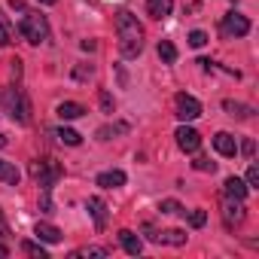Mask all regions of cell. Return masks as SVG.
Returning <instances> with one entry per match:
<instances>
[{
  "instance_id": "cell-1",
  "label": "cell",
  "mask_w": 259,
  "mask_h": 259,
  "mask_svg": "<svg viewBox=\"0 0 259 259\" xmlns=\"http://www.w3.org/2000/svg\"><path fill=\"white\" fill-rule=\"evenodd\" d=\"M116 34H119V52L125 58H138L144 52V25L132 13H119L116 19Z\"/></svg>"
},
{
  "instance_id": "cell-9",
  "label": "cell",
  "mask_w": 259,
  "mask_h": 259,
  "mask_svg": "<svg viewBox=\"0 0 259 259\" xmlns=\"http://www.w3.org/2000/svg\"><path fill=\"white\" fill-rule=\"evenodd\" d=\"M223 220H226L229 229L241 226V223H244V201H238V198H226V201H223Z\"/></svg>"
},
{
  "instance_id": "cell-19",
  "label": "cell",
  "mask_w": 259,
  "mask_h": 259,
  "mask_svg": "<svg viewBox=\"0 0 259 259\" xmlns=\"http://www.w3.org/2000/svg\"><path fill=\"white\" fill-rule=\"evenodd\" d=\"M223 110H226L229 116H238V119H250V116H253V110H250L247 104H238V101H223Z\"/></svg>"
},
{
  "instance_id": "cell-13",
  "label": "cell",
  "mask_w": 259,
  "mask_h": 259,
  "mask_svg": "<svg viewBox=\"0 0 259 259\" xmlns=\"http://www.w3.org/2000/svg\"><path fill=\"white\" fill-rule=\"evenodd\" d=\"M223 195H226V198H238V201H244V198H247V183H244L241 177H229V180L223 183Z\"/></svg>"
},
{
  "instance_id": "cell-5",
  "label": "cell",
  "mask_w": 259,
  "mask_h": 259,
  "mask_svg": "<svg viewBox=\"0 0 259 259\" xmlns=\"http://www.w3.org/2000/svg\"><path fill=\"white\" fill-rule=\"evenodd\" d=\"M220 31H223L226 37H244V34H250V22H247V16H241V13L232 10V13L223 16Z\"/></svg>"
},
{
  "instance_id": "cell-4",
  "label": "cell",
  "mask_w": 259,
  "mask_h": 259,
  "mask_svg": "<svg viewBox=\"0 0 259 259\" xmlns=\"http://www.w3.org/2000/svg\"><path fill=\"white\" fill-rule=\"evenodd\" d=\"M31 177L43 186V192H52V183L61 177V168L49 159H34L31 162Z\"/></svg>"
},
{
  "instance_id": "cell-22",
  "label": "cell",
  "mask_w": 259,
  "mask_h": 259,
  "mask_svg": "<svg viewBox=\"0 0 259 259\" xmlns=\"http://www.w3.org/2000/svg\"><path fill=\"white\" fill-rule=\"evenodd\" d=\"M159 58H162L165 64H174V61H177V46H174L171 40H159Z\"/></svg>"
},
{
  "instance_id": "cell-34",
  "label": "cell",
  "mask_w": 259,
  "mask_h": 259,
  "mask_svg": "<svg viewBox=\"0 0 259 259\" xmlns=\"http://www.w3.org/2000/svg\"><path fill=\"white\" fill-rule=\"evenodd\" d=\"M40 4H46V7H52V4H58V0H40Z\"/></svg>"
},
{
  "instance_id": "cell-2",
  "label": "cell",
  "mask_w": 259,
  "mask_h": 259,
  "mask_svg": "<svg viewBox=\"0 0 259 259\" xmlns=\"http://www.w3.org/2000/svg\"><path fill=\"white\" fill-rule=\"evenodd\" d=\"M0 101H4L7 113L13 116V122H19V125H28V122H31V104H28V95H25L19 85H10V89H4Z\"/></svg>"
},
{
  "instance_id": "cell-35",
  "label": "cell",
  "mask_w": 259,
  "mask_h": 259,
  "mask_svg": "<svg viewBox=\"0 0 259 259\" xmlns=\"http://www.w3.org/2000/svg\"><path fill=\"white\" fill-rule=\"evenodd\" d=\"M0 147H7V138H4V135H0Z\"/></svg>"
},
{
  "instance_id": "cell-8",
  "label": "cell",
  "mask_w": 259,
  "mask_h": 259,
  "mask_svg": "<svg viewBox=\"0 0 259 259\" xmlns=\"http://www.w3.org/2000/svg\"><path fill=\"white\" fill-rule=\"evenodd\" d=\"M147 232H150V241H153V244H168V247H183V244H186V232H180V229L153 232V229L147 226Z\"/></svg>"
},
{
  "instance_id": "cell-11",
  "label": "cell",
  "mask_w": 259,
  "mask_h": 259,
  "mask_svg": "<svg viewBox=\"0 0 259 259\" xmlns=\"http://www.w3.org/2000/svg\"><path fill=\"white\" fill-rule=\"evenodd\" d=\"M85 210L92 213L95 229H98V232H104V229H107V204H104L101 198H89V201H85Z\"/></svg>"
},
{
  "instance_id": "cell-18",
  "label": "cell",
  "mask_w": 259,
  "mask_h": 259,
  "mask_svg": "<svg viewBox=\"0 0 259 259\" xmlns=\"http://www.w3.org/2000/svg\"><path fill=\"white\" fill-rule=\"evenodd\" d=\"M19 168L13 165V162H7V159H0V180L4 183H10V186H19Z\"/></svg>"
},
{
  "instance_id": "cell-6",
  "label": "cell",
  "mask_w": 259,
  "mask_h": 259,
  "mask_svg": "<svg viewBox=\"0 0 259 259\" xmlns=\"http://www.w3.org/2000/svg\"><path fill=\"white\" fill-rule=\"evenodd\" d=\"M174 110H177V119H180V122H192V119L201 116V104H198L192 95H186V92H180V95L174 98Z\"/></svg>"
},
{
  "instance_id": "cell-32",
  "label": "cell",
  "mask_w": 259,
  "mask_h": 259,
  "mask_svg": "<svg viewBox=\"0 0 259 259\" xmlns=\"http://www.w3.org/2000/svg\"><path fill=\"white\" fill-rule=\"evenodd\" d=\"M241 150H244V156H250V159H253V153H256V144H253V141H244V147H241Z\"/></svg>"
},
{
  "instance_id": "cell-7",
  "label": "cell",
  "mask_w": 259,
  "mask_h": 259,
  "mask_svg": "<svg viewBox=\"0 0 259 259\" xmlns=\"http://www.w3.org/2000/svg\"><path fill=\"white\" fill-rule=\"evenodd\" d=\"M174 138H177V147L183 153H195L201 147V135L195 132V128H189V125H180L177 132H174Z\"/></svg>"
},
{
  "instance_id": "cell-20",
  "label": "cell",
  "mask_w": 259,
  "mask_h": 259,
  "mask_svg": "<svg viewBox=\"0 0 259 259\" xmlns=\"http://www.w3.org/2000/svg\"><path fill=\"white\" fill-rule=\"evenodd\" d=\"M107 253H110L107 247H79V250H73L70 256H73V259H104Z\"/></svg>"
},
{
  "instance_id": "cell-3",
  "label": "cell",
  "mask_w": 259,
  "mask_h": 259,
  "mask_svg": "<svg viewBox=\"0 0 259 259\" xmlns=\"http://www.w3.org/2000/svg\"><path fill=\"white\" fill-rule=\"evenodd\" d=\"M19 31H22V37H25L31 46H43V43L49 40V34H52L46 16H40V13H34V10H25V19H22Z\"/></svg>"
},
{
  "instance_id": "cell-15",
  "label": "cell",
  "mask_w": 259,
  "mask_h": 259,
  "mask_svg": "<svg viewBox=\"0 0 259 259\" xmlns=\"http://www.w3.org/2000/svg\"><path fill=\"white\" fill-rule=\"evenodd\" d=\"M34 235H37L40 241H46V244H58V241H61V229L52 226V223H37V226H34Z\"/></svg>"
},
{
  "instance_id": "cell-36",
  "label": "cell",
  "mask_w": 259,
  "mask_h": 259,
  "mask_svg": "<svg viewBox=\"0 0 259 259\" xmlns=\"http://www.w3.org/2000/svg\"><path fill=\"white\" fill-rule=\"evenodd\" d=\"M0 220H4V217H0Z\"/></svg>"
},
{
  "instance_id": "cell-31",
  "label": "cell",
  "mask_w": 259,
  "mask_h": 259,
  "mask_svg": "<svg viewBox=\"0 0 259 259\" xmlns=\"http://www.w3.org/2000/svg\"><path fill=\"white\" fill-rule=\"evenodd\" d=\"M101 107H104V113H113V98L107 92H101Z\"/></svg>"
},
{
  "instance_id": "cell-12",
  "label": "cell",
  "mask_w": 259,
  "mask_h": 259,
  "mask_svg": "<svg viewBox=\"0 0 259 259\" xmlns=\"http://www.w3.org/2000/svg\"><path fill=\"white\" fill-rule=\"evenodd\" d=\"M119 244H122V250H125L128 256H138V253L144 250V241H141L132 229H122V232H119Z\"/></svg>"
},
{
  "instance_id": "cell-29",
  "label": "cell",
  "mask_w": 259,
  "mask_h": 259,
  "mask_svg": "<svg viewBox=\"0 0 259 259\" xmlns=\"http://www.w3.org/2000/svg\"><path fill=\"white\" fill-rule=\"evenodd\" d=\"M256 186H259V168L250 165L247 168V189H256Z\"/></svg>"
},
{
  "instance_id": "cell-27",
  "label": "cell",
  "mask_w": 259,
  "mask_h": 259,
  "mask_svg": "<svg viewBox=\"0 0 259 259\" xmlns=\"http://www.w3.org/2000/svg\"><path fill=\"white\" fill-rule=\"evenodd\" d=\"M192 168H195V171H210V174L217 171V165H213L210 159H204V156H198V159L192 162Z\"/></svg>"
},
{
  "instance_id": "cell-26",
  "label": "cell",
  "mask_w": 259,
  "mask_h": 259,
  "mask_svg": "<svg viewBox=\"0 0 259 259\" xmlns=\"http://www.w3.org/2000/svg\"><path fill=\"white\" fill-rule=\"evenodd\" d=\"M159 210H162V213H186V210H183V204H180V201H174V198H165V201L159 204Z\"/></svg>"
},
{
  "instance_id": "cell-30",
  "label": "cell",
  "mask_w": 259,
  "mask_h": 259,
  "mask_svg": "<svg viewBox=\"0 0 259 259\" xmlns=\"http://www.w3.org/2000/svg\"><path fill=\"white\" fill-rule=\"evenodd\" d=\"M189 223H192L195 229H201V226L207 223V213H204V210H192V213H189Z\"/></svg>"
},
{
  "instance_id": "cell-16",
  "label": "cell",
  "mask_w": 259,
  "mask_h": 259,
  "mask_svg": "<svg viewBox=\"0 0 259 259\" xmlns=\"http://www.w3.org/2000/svg\"><path fill=\"white\" fill-rule=\"evenodd\" d=\"M171 10H174V0H147V13L153 19H165L171 16Z\"/></svg>"
},
{
  "instance_id": "cell-24",
  "label": "cell",
  "mask_w": 259,
  "mask_h": 259,
  "mask_svg": "<svg viewBox=\"0 0 259 259\" xmlns=\"http://www.w3.org/2000/svg\"><path fill=\"white\" fill-rule=\"evenodd\" d=\"M122 132H128L125 122H119V125H104V128H98V138H101V141H110L113 135H122Z\"/></svg>"
},
{
  "instance_id": "cell-17",
  "label": "cell",
  "mask_w": 259,
  "mask_h": 259,
  "mask_svg": "<svg viewBox=\"0 0 259 259\" xmlns=\"http://www.w3.org/2000/svg\"><path fill=\"white\" fill-rule=\"evenodd\" d=\"M55 113H58L61 119H79V116L85 113V107H82V104H76V101H61Z\"/></svg>"
},
{
  "instance_id": "cell-28",
  "label": "cell",
  "mask_w": 259,
  "mask_h": 259,
  "mask_svg": "<svg viewBox=\"0 0 259 259\" xmlns=\"http://www.w3.org/2000/svg\"><path fill=\"white\" fill-rule=\"evenodd\" d=\"M204 43H207V34H204V31H192V34H189V46H195V49H201Z\"/></svg>"
},
{
  "instance_id": "cell-14",
  "label": "cell",
  "mask_w": 259,
  "mask_h": 259,
  "mask_svg": "<svg viewBox=\"0 0 259 259\" xmlns=\"http://www.w3.org/2000/svg\"><path fill=\"white\" fill-rule=\"evenodd\" d=\"M98 186H104V189H119V186H125V171H104V174H98V180H95Z\"/></svg>"
},
{
  "instance_id": "cell-25",
  "label": "cell",
  "mask_w": 259,
  "mask_h": 259,
  "mask_svg": "<svg viewBox=\"0 0 259 259\" xmlns=\"http://www.w3.org/2000/svg\"><path fill=\"white\" fill-rule=\"evenodd\" d=\"M22 253H28V256H37V259H49V253H46L40 244H34V241H25V244H22Z\"/></svg>"
},
{
  "instance_id": "cell-33",
  "label": "cell",
  "mask_w": 259,
  "mask_h": 259,
  "mask_svg": "<svg viewBox=\"0 0 259 259\" xmlns=\"http://www.w3.org/2000/svg\"><path fill=\"white\" fill-rule=\"evenodd\" d=\"M10 256V247H4V244H0V259H7Z\"/></svg>"
},
{
  "instance_id": "cell-23",
  "label": "cell",
  "mask_w": 259,
  "mask_h": 259,
  "mask_svg": "<svg viewBox=\"0 0 259 259\" xmlns=\"http://www.w3.org/2000/svg\"><path fill=\"white\" fill-rule=\"evenodd\" d=\"M55 138H58L61 144H67V147H79V141H82V138L73 132V128H58V132H55Z\"/></svg>"
},
{
  "instance_id": "cell-10",
  "label": "cell",
  "mask_w": 259,
  "mask_h": 259,
  "mask_svg": "<svg viewBox=\"0 0 259 259\" xmlns=\"http://www.w3.org/2000/svg\"><path fill=\"white\" fill-rule=\"evenodd\" d=\"M213 150H217L220 156H226V159L238 156V141H235V135H229V132H220V135L213 138Z\"/></svg>"
},
{
  "instance_id": "cell-21",
  "label": "cell",
  "mask_w": 259,
  "mask_h": 259,
  "mask_svg": "<svg viewBox=\"0 0 259 259\" xmlns=\"http://www.w3.org/2000/svg\"><path fill=\"white\" fill-rule=\"evenodd\" d=\"M13 40H16V34H13V25H10L7 13L0 10V46H10Z\"/></svg>"
}]
</instances>
